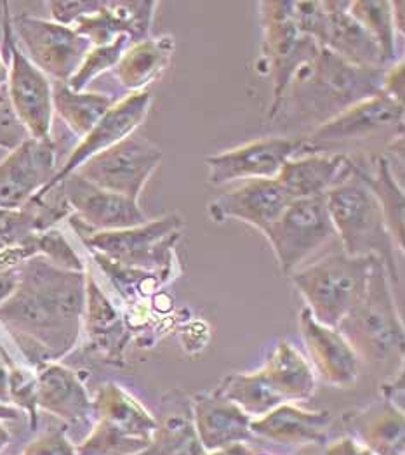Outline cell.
<instances>
[{
	"label": "cell",
	"instance_id": "8992f818",
	"mask_svg": "<svg viewBox=\"0 0 405 455\" xmlns=\"http://www.w3.org/2000/svg\"><path fill=\"white\" fill-rule=\"evenodd\" d=\"M74 227L93 254L103 256L117 265L162 273L166 265L171 263V249L180 238L184 221L178 214H169L118 231H87Z\"/></svg>",
	"mask_w": 405,
	"mask_h": 455
},
{
	"label": "cell",
	"instance_id": "484cf974",
	"mask_svg": "<svg viewBox=\"0 0 405 455\" xmlns=\"http://www.w3.org/2000/svg\"><path fill=\"white\" fill-rule=\"evenodd\" d=\"M87 332L91 349L109 363H122L124 351L129 341V332L117 306L101 291L91 273L85 282V309L84 329Z\"/></svg>",
	"mask_w": 405,
	"mask_h": 455
},
{
	"label": "cell",
	"instance_id": "60d3db41",
	"mask_svg": "<svg viewBox=\"0 0 405 455\" xmlns=\"http://www.w3.org/2000/svg\"><path fill=\"white\" fill-rule=\"evenodd\" d=\"M25 414L16 409L14 405H0V455L4 454L11 442H12V433L11 429L7 427V420H20ZM27 418V416H25Z\"/></svg>",
	"mask_w": 405,
	"mask_h": 455
},
{
	"label": "cell",
	"instance_id": "cb8c5ba5",
	"mask_svg": "<svg viewBox=\"0 0 405 455\" xmlns=\"http://www.w3.org/2000/svg\"><path fill=\"white\" fill-rule=\"evenodd\" d=\"M341 424L346 436L362 443L372 454L405 455V412L385 398L344 412Z\"/></svg>",
	"mask_w": 405,
	"mask_h": 455
},
{
	"label": "cell",
	"instance_id": "e575fe53",
	"mask_svg": "<svg viewBox=\"0 0 405 455\" xmlns=\"http://www.w3.org/2000/svg\"><path fill=\"white\" fill-rule=\"evenodd\" d=\"M34 242H36L37 256H44L53 265L65 267V269H74V271H85V265L82 263V259L78 258L74 247L63 236L61 231L54 228L40 231L36 233Z\"/></svg>",
	"mask_w": 405,
	"mask_h": 455
},
{
	"label": "cell",
	"instance_id": "5bb4252c",
	"mask_svg": "<svg viewBox=\"0 0 405 455\" xmlns=\"http://www.w3.org/2000/svg\"><path fill=\"white\" fill-rule=\"evenodd\" d=\"M53 138H28L0 160V211H21L56 174Z\"/></svg>",
	"mask_w": 405,
	"mask_h": 455
},
{
	"label": "cell",
	"instance_id": "8d00e7d4",
	"mask_svg": "<svg viewBox=\"0 0 405 455\" xmlns=\"http://www.w3.org/2000/svg\"><path fill=\"white\" fill-rule=\"evenodd\" d=\"M21 455H77L75 443L70 440L67 427L60 422L49 427L30 442Z\"/></svg>",
	"mask_w": 405,
	"mask_h": 455
},
{
	"label": "cell",
	"instance_id": "1f68e13d",
	"mask_svg": "<svg viewBox=\"0 0 405 455\" xmlns=\"http://www.w3.org/2000/svg\"><path fill=\"white\" fill-rule=\"evenodd\" d=\"M215 391L240 407L251 419L263 418L270 411L286 403L263 367L255 372L230 374L218 384V387H215Z\"/></svg>",
	"mask_w": 405,
	"mask_h": 455
},
{
	"label": "cell",
	"instance_id": "bcb514c9",
	"mask_svg": "<svg viewBox=\"0 0 405 455\" xmlns=\"http://www.w3.org/2000/svg\"><path fill=\"white\" fill-rule=\"evenodd\" d=\"M7 76H9V67H7L5 58H4V56H2V52H0V89H2V87H5V84H7Z\"/></svg>",
	"mask_w": 405,
	"mask_h": 455
},
{
	"label": "cell",
	"instance_id": "f6af8a7d",
	"mask_svg": "<svg viewBox=\"0 0 405 455\" xmlns=\"http://www.w3.org/2000/svg\"><path fill=\"white\" fill-rule=\"evenodd\" d=\"M392 7H393V20H395V27H397V32L401 36H404V2H392Z\"/></svg>",
	"mask_w": 405,
	"mask_h": 455
},
{
	"label": "cell",
	"instance_id": "9a60e30c",
	"mask_svg": "<svg viewBox=\"0 0 405 455\" xmlns=\"http://www.w3.org/2000/svg\"><path fill=\"white\" fill-rule=\"evenodd\" d=\"M56 188L70 212H74L72 223L87 231H118L140 227L148 221L140 202L103 190L78 174H70Z\"/></svg>",
	"mask_w": 405,
	"mask_h": 455
},
{
	"label": "cell",
	"instance_id": "8fae6325",
	"mask_svg": "<svg viewBox=\"0 0 405 455\" xmlns=\"http://www.w3.org/2000/svg\"><path fill=\"white\" fill-rule=\"evenodd\" d=\"M264 56L275 84V101L271 116L279 112L286 89L293 84L299 70L310 65L320 52L313 38L299 32L295 20V2H261Z\"/></svg>",
	"mask_w": 405,
	"mask_h": 455
},
{
	"label": "cell",
	"instance_id": "ba28073f",
	"mask_svg": "<svg viewBox=\"0 0 405 455\" xmlns=\"http://www.w3.org/2000/svg\"><path fill=\"white\" fill-rule=\"evenodd\" d=\"M4 45L9 56L7 67V96L12 110L30 138L49 140L53 131V82L44 76L37 67L25 56L12 32V18L9 14V5L4 2Z\"/></svg>",
	"mask_w": 405,
	"mask_h": 455
},
{
	"label": "cell",
	"instance_id": "ffe728a7",
	"mask_svg": "<svg viewBox=\"0 0 405 455\" xmlns=\"http://www.w3.org/2000/svg\"><path fill=\"white\" fill-rule=\"evenodd\" d=\"M191 403L197 435L207 454L255 440L253 419L216 391L195 393Z\"/></svg>",
	"mask_w": 405,
	"mask_h": 455
},
{
	"label": "cell",
	"instance_id": "7a4b0ae2",
	"mask_svg": "<svg viewBox=\"0 0 405 455\" xmlns=\"http://www.w3.org/2000/svg\"><path fill=\"white\" fill-rule=\"evenodd\" d=\"M326 202L343 252L352 258H377L386 267L392 285H395L399 282L397 247L377 200L355 176V171L326 193Z\"/></svg>",
	"mask_w": 405,
	"mask_h": 455
},
{
	"label": "cell",
	"instance_id": "7402d4cb",
	"mask_svg": "<svg viewBox=\"0 0 405 455\" xmlns=\"http://www.w3.org/2000/svg\"><path fill=\"white\" fill-rule=\"evenodd\" d=\"M353 165L344 153H301L282 167L277 180L293 200L324 196L353 174Z\"/></svg>",
	"mask_w": 405,
	"mask_h": 455
},
{
	"label": "cell",
	"instance_id": "52a82bcc",
	"mask_svg": "<svg viewBox=\"0 0 405 455\" xmlns=\"http://www.w3.org/2000/svg\"><path fill=\"white\" fill-rule=\"evenodd\" d=\"M376 138H404V103L383 92L332 115L306 140L303 153L336 152L337 147L368 141Z\"/></svg>",
	"mask_w": 405,
	"mask_h": 455
},
{
	"label": "cell",
	"instance_id": "2e32d148",
	"mask_svg": "<svg viewBox=\"0 0 405 455\" xmlns=\"http://www.w3.org/2000/svg\"><path fill=\"white\" fill-rule=\"evenodd\" d=\"M150 107L151 92L148 89L140 92H131L126 98L115 101L110 110L103 115V118L80 140V143L72 150L67 162L56 171L54 178L36 198H42L49 191L54 190L94 155L109 150L127 136H131L133 132H136L138 127L145 122Z\"/></svg>",
	"mask_w": 405,
	"mask_h": 455
},
{
	"label": "cell",
	"instance_id": "7bdbcfd3",
	"mask_svg": "<svg viewBox=\"0 0 405 455\" xmlns=\"http://www.w3.org/2000/svg\"><path fill=\"white\" fill-rule=\"evenodd\" d=\"M16 362L9 355L5 347L0 349V405H11L9 398V379H11V367Z\"/></svg>",
	"mask_w": 405,
	"mask_h": 455
},
{
	"label": "cell",
	"instance_id": "f1b7e54d",
	"mask_svg": "<svg viewBox=\"0 0 405 455\" xmlns=\"http://www.w3.org/2000/svg\"><path fill=\"white\" fill-rule=\"evenodd\" d=\"M263 369L286 403L308 402L317 391V376L308 358L291 342H279Z\"/></svg>",
	"mask_w": 405,
	"mask_h": 455
},
{
	"label": "cell",
	"instance_id": "277c9868",
	"mask_svg": "<svg viewBox=\"0 0 405 455\" xmlns=\"http://www.w3.org/2000/svg\"><path fill=\"white\" fill-rule=\"evenodd\" d=\"M93 409V427L75 445L77 455H142L151 445L155 416L120 384L100 386Z\"/></svg>",
	"mask_w": 405,
	"mask_h": 455
},
{
	"label": "cell",
	"instance_id": "44dd1931",
	"mask_svg": "<svg viewBox=\"0 0 405 455\" xmlns=\"http://www.w3.org/2000/svg\"><path fill=\"white\" fill-rule=\"evenodd\" d=\"M331 424L329 411H306L296 403H282L263 418L253 419L251 431L255 438L273 445H326Z\"/></svg>",
	"mask_w": 405,
	"mask_h": 455
},
{
	"label": "cell",
	"instance_id": "30bf717a",
	"mask_svg": "<svg viewBox=\"0 0 405 455\" xmlns=\"http://www.w3.org/2000/svg\"><path fill=\"white\" fill-rule=\"evenodd\" d=\"M164 153L145 136L133 132L115 147L84 162L74 174L85 181L140 202L148 180L162 162Z\"/></svg>",
	"mask_w": 405,
	"mask_h": 455
},
{
	"label": "cell",
	"instance_id": "4dcf8cb0",
	"mask_svg": "<svg viewBox=\"0 0 405 455\" xmlns=\"http://www.w3.org/2000/svg\"><path fill=\"white\" fill-rule=\"evenodd\" d=\"M115 105V100L103 92L74 91L63 82H53L54 114L80 140L103 118Z\"/></svg>",
	"mask_w": 405,
	"mask_h": 455
},
{
	"label": "cell",
	"instance_id": "ab89813d",
	"mask_svg": "<svg viewBox=\"0 0 405 455\" xmlns=\"http://www.w3.org/2000/svg\"><path fill=\"white\" fill-rule=\"evenodd\" d=\"M381 398L388 400L395 407L404 411L405 402V369L404 362L401 363V369L395 376H392L381 386Z\"/></svg>",
	"mask_w": 405,
	"mask_h": 455
},
{
	"label": "cell",
	"instance_id": "d6a6232c",
	"mask_svg": "<svg viewBox=\"0 0 405 455\" xmlns=\"http://www.w3.org/2000/svg\"><path fill=\"white\" fill-rule=\"evenodd\" d=\"M350 16L364 27L379 45L386 67L397 60V27L392 2L386 0H355L348 2Z\"/></svg>",
	"mask_w": 405,
	"mask_h": 455
},
{
	"label": "cell",
	"instance_id": "4fadbf2b",
	"mask_svg": "<svg viewBox=\"0 0 405 455\" xmlns=\"http://www.w3.org/2000/svg\"><path fill=\"white\" fill-rule=\"evenodd\" d=\"M304 138H261L237 148L207 156L204 162L209 169L213 185H228L233 181L275 180L282 167L304 152Z\"/></svg>",
	"mask_w": 405,
	"mask_h": 455
},
{
	"label": "cell",
	"instance_id": "b9f144b4",
	"mask_svg": "<svg viewBox=\"0 0 405 455\" xmlns=\"http://www.w3.org/2000/svg\"><path fill=\"white\" fill-rule=\"evenodd\" d=\"M324 455H376L366 449L362 443L353 440L352 436H341L328 443Z\"/></svg>",
	"mask_w": 405,
	"mask_h": 455
},
{
	"label": "cell",
	"instance_id": "5b68a950",
	"mask_svg": "<svg viewBox=\"0 0 405 455\" xmlns=\"http://www.w3.org/2000/svg\"><path fill=\"white\" fill-rule=\"evenodd\" d=\"M374 259L334 252L319 263L296 269L289 278L312 316L336 329L362 299Z\"/></svg>",
	"mask_w": 405,
	"mask_h": 455
},
{
	"label": "cell",
	"instance_id": "74e56055",
	"mask_svg": "<svg viewBox=\"0 0 405 455\" xmlns=\"http://www.w3.org/2000/svg\"><path fill=\"white\" fill-rule=\"evenodd\" d=\"M54 23L74 27L75 23L101 7L100 0H75V2H47Z\"/></svg>",
	"mask_w": 405,
	"mask_h": 455
},
{
	"label": "cell",
	"instance_id": "d590c367",
	"mask_svg": "<svg viewBox=\"0 0 405 455\" xmlns=\"http://www.w3.org/2000/svg\"><path fill=\"white\" fill-rule=\"evenodd\" d=\"M30 134L14 114L12 105L7 96V89H0V150L11 152L27 141Z\"/></svg>",
	"mask_w": 405,
	"mask_h": 455
},
{
	"label": "cell",
	"instance_id": "f546056e",
	"mask_svg": "<svg viewBox=\"0 0 405 455\" xmlns=\"http://www.w3.org/2000/svg\"><path fill=\"white\" fill-rule=\"evenodd\" d=\"M355 176L368 187L377 200L386 227L393 238V243L401 254H404L405 240V196L404 188L392 169V162L379 155L374 162V172L370 174L362 165L355 164Z\"/></svg>",
	"mask_w": 405,
	"mask_h": 455
},
{
	"label": "cell",
	"instance_id": "603a6c76",
	"mask_svg": "<svg viewBox=\"0 0 405 455\" xmlns=\"http://www.w3.org/2000/svg\"><path fill=\"white\" fill-rule=\"evenodd\" d=\"M151 445L142 455H206L193 419L191 396L182 387L162 393Z\"/></svg>",
	"mask_w": 405,
	"mask_h": 455
},
{
	"label": "cell",
	"instance_id": "ee69618b",
	"mask_svg": "<svg viewBox=\"0 0 405 455\" xmlns=\"http://www.w3.org/2000/svg\"><path fill=\"white\" fill-rule=\"evenodd\" d=\"M20 283V266L0 269V304L5 303Z\"/></svg>",
	"mask_w": 405,
	"mask_h": 455
},
{
	"label": "cell",
	"instance_id": "d4e9b609",
	"mask_svg": "<svg viewBox=\"0 0 405 455\" xmlns=\"http://www.w3.org/2000/svg\"><path fill=\"white\" fill-rule=\"evenodd\" d=\"M157 7L158 2H101L96 12L75 23V32L93 47L110 44L120 36H127L133 44L142 42L150 37Z\"/></svg>",
	"mask_w": 405,
	"mask_h": 455
},
{
	"label": "cell",
	"instance_id": "d6986e66",
	"mask_svg": "<svg viewBox=\"0 0 405 455\" xmlns=\"http://www.w3.org/2000/svg\"><path fill=\"white\" fill-rule=\"evenodd\" d=\"M293 198L282 188L279 180H253L242 187L224 191L207 205V214L213 221L239 220L259 229L263 235L280 214L288 209Z\"/></svg>",
	"mask_w": 405,
	"mask_h": 455
},
{
	"label": "cell",
	"instance_id": "6da1fadb",
	"mask_svg": "<svg viewBox=\"0 0 405 455\" xmlns=\"http://www.w3.org/2000/svg\"><path fill=\"white\" fill-rule=\"evenodd\" d=\"M87 269L74 271L34 256L20 265V283L0 304V325L28 367L61 362L80 341Z\"/></svg>",
	"mask_w": 405,
	"mask_h": 455
},
{
	"label": "cell",
	"instance_id": "4316f807",
	"mask_svg": "<svg viewBox=\"0 0 405 455\" xmlns=\"http://www.w3.org/2000/svg\"><path fill=\"white\" fill-rule=\"evenodd\" d=\"M328 28L322 47L360 68H386L376 40L348 12V2H324Z\"/></svg>",
	"mask_w": 405,
	"mask_h": 455
},
{
	"label": "cell",
	"instance_id": "f35d334b",
	"mask_svg": "<svg viewBox=\"0 0 405 455\" xmlns=\"http://www.w3.org/2000/svg\"><path fill=\"white\" fill-rule=\"evenodd\" d=\"M404 61L393 63L390 68L385 70L381 78V92L399 103H404L405 89Z\"/></svg>",
	"mask_w": 405,
	"mask_h": 455
},
{
	"label": "cell",
	"instance_id": "836d02e7",
	"mask_svg": "<svg viewBox=\"0 0 405 455\" xmlns=\"http://www.w3.org/2000/svg\"><path fill=\"white\" fill-rule=\"evenodd\" d=\"M131 38L127 36H120L110 44L96 45L93 47L87 56L84 58L80 68L75 72V76L67 82V85L74 91H85L87 85L103 74H107L111 68H115L126 52V49L131 45Z\"/></svg>",
	"mask_w": 405,
	"mask_h": 455
},
{
	"label": "cell",
	"instance_id": "83f0119b",
	"mask_svg": "<svg viewBox=\"0 0 405 455\" xmlns=\"http://www.w3.org/2000/svg\"><path fill=\"white\" fill-rule=\"evenodd\" d=\"M174 54V37H148L131 44L115 67L118 84L131 92L147 91L148 84L162 76Z\"/></svg>",
	"mask_w": 405,
	"mask_h": 455
},
{
	"label": "cell",
	"instance_id": "ac0fdd59",
	"mask_svg": "<svg viewBox=\"0 0 405 455\" xmlns=\"http://www.w3.org/2000/svg\"><path fill=\"white\" fill-rule=\"evenodd\" d=\"M299 334L317 379L332 387L355 384L360 360L337 329L319 323L312 313L303 307L299 313Z\"/></svg>",
	"mask_w": 405,
	"mask_h": 455
},
{
	"label": "cell",
	"instance_id": "9c48e42d",
	"mask_svg": "<svg viewBox=\"0 0 405 455\" xmlns=\"http://www.w3.org/2000/svg\"><path fill=\"white\" fill-rule=\"evenodd\" d=\"M264 236L282 273L291 276L336 236L326 195L293 200Z\"/></svg>",
	"mask_w": 405,
	"mask_h": 455
},
{
	"label": "cell",
	"instance_id": "7c38bea8",
	"mask_svg": "<svg viewBox=\"0 0 405 455\" xmlns=\"http://www.w3.org/2000/svg\"><path fill=\"white\" fill-rule=\"evenodd\" d=\"M12 32L25 56L54 82L67 84L93 49V44L78 36L74 27L30 14L12 18Z\"/></svg>",
	"mask_w": 405,
	"mask_h": 455
},
{
	"label": "cell",
	"instance_id": "3957f363",
	"mask_svg": "<svg viewBox=\"0 0 405 455\" xmlns=\"http://www.w3.org/2000/svg\"><path fill=\"white\" fill-rule=\"evenodd\" d=\"M336 329L350 342L359 360L369 363L404 360V322L397 309L388 271L377 258L372 263L362 299Z\"/></svg>",
	"mask_w": 405,
	"mask_h": 455
},
{
	"label": "cell",
	"instance_id": "e0dca14e",
	"mask_svg": "<svg viewBox=\"0 0 405 455\" xmlns=\"http://www.w3.org/2000/svg\"><path fill=\"white\" fill-rule=\"evenodd\" d=\"M36 371L37 379L38 412L58 419L69 436L72 431L80 435L82 442L93 427L94 409L93 398L78 372L60 362H49Z\"/></svg>",
	"mask_w": 405,
	"mask_h": 455
}]
</instances>
